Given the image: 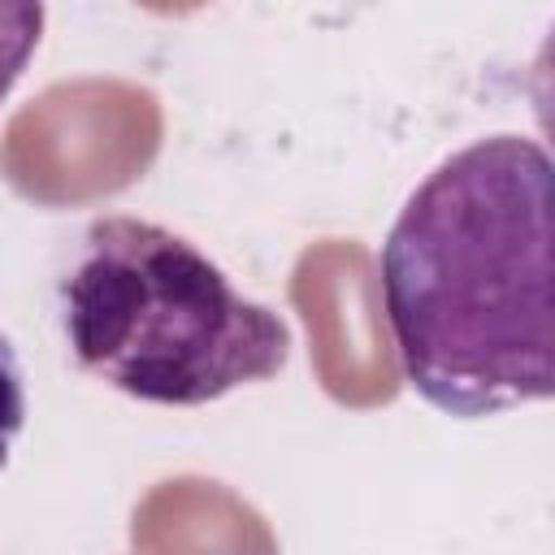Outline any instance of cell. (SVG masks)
I'll list each match as a JSON object with an SVG mask.
<instances>
[{
  "instance_id": "cell-1",
  "label": "cell",
  "mask_w": 555,
  "mask_h": 555,
  "mask_svg": "<svg viewBox=\"0 0 555 555\" xmlns=\"http://www.w3.org/2000/svg\"><path fill=\"white\" fill-rule=\"evenodd\" d=\"M408 386L455 421L555 395L551 156L490 134L447 156L399 208L377 256Z\"/></svg>"
},
{
  "instance_id": "cell-2",
  "label": "cell",
  "mask_w": 555,
  "mask_h": 555,
  "mask_svg": "<svg viewBox=\"0 0 555 555\" xmlns=\"http://www.w3.org/2000/svg\"><path fill=\"white\" fill-rule=\"evenodd\" d=\"M56 312L78 369L143 403L199 408L291 360L273 308L247 299L191 238L130 212L87 225Z\"/></svg>"
},
{
  "instance_id": "cell-3",
  "label": "cell",
  "mask_w": 555,
  "mask_h": 555,
  "mask_svg": "<svg viewBox=\"0 0 555 555\" xmlns=\"http://www.w3.org/2000/svg\"><path fill=\"white\" fill-rule=\"evenodd\" d=\"M43 39V0H0V104Z\"/></svg>"
},
{
  "instance_id": "cell-4",
  "label": "cell",
  "mask_w": 555,
  "mask_h": 555,
  "mask_svg": "<svg viewBox=\"0 0 555 555\" xmlns=\"http://www.w3.org/2000/svg\"><path fill=\"white\" fill-rule=\"evenodd\" d=\"M26 425V382H22V364L13 343L0 334V473L13 455V442Z\"/></svg>"
}]
</instances>
